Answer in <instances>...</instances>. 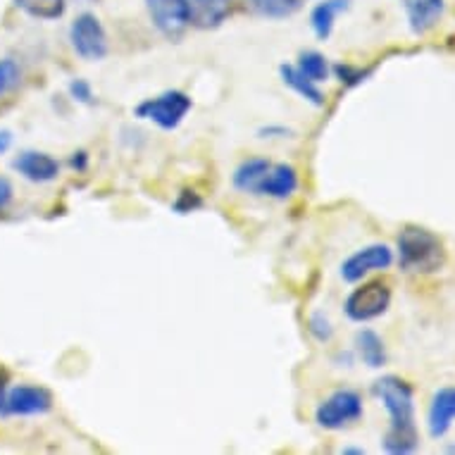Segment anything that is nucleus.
<instances>
[{
	"instance_id": "ddd939ff",
	"label": "nucleus",
	"mask_w": 455,
	"mask_h": 455,
	"mask_svg": "<svg viewBox=\"0 0 455 455\" xmlns=\"http://www.w3.org/2000/svg\"><path fill=\"white\" fill-rule=\"evenodd\" d=\"M188 24L196 29H215L229 17V0H187Z\"/></svg>"
},
{
	"instance_id": "7ed1b4c3",
	"label": "nucleus",
	"mask_w": 455,
	"mask_h": 455,
	"mask_svg": "<svg viewBox=\"0 0 455 455\" xmlns=\"http://www.w3.org/2000/svg\"><path fill=\"white\" fill-rule=\"evenodd\" d=\"M191 98L184 91H164L160 96L148 98L141 105H136V117L148 120L157 124L164 132H172L184 122V117L191 110Z\"/></svg>"
},
{
	"instance_id": "f03ea898",
	"label": "nucleus",
	"mask_w": 455,
	"mask_h": 455,
	"mask_svg": "<svg viewBox=\"0 0 455 455\" xmlns=\"http://www.w3.org/2000/svg\"><path fill=\"white\" fill-rule=\"evenodd\" d=\"M398 262L405 272L415 275H434L446 262L443 241L425 227H405L398 234Z\"/></svg>"
},
{
	"instance_id": "9d476101",
	"label": "nucleus",
	"mask_w": 455,
	"mask_h": 455,
	"mask_svg": "<svg viewBox=\"0 0 455 455\" xmlns=\"http://www.w3.org/2000/svg\"><path fill=\"white\" fill-rule=\"evenodd\" d=\"M12 167L24 180L34 181V184H48V181L58 180V174H60V163L41 150H24L12 160Z\"/></svg>"
},
{
	"instance_id": "20e7f679",
	"label": "nucleus",
	"mask_w": 455,
	"mask_h": 455,
	"mask_svg": "<svg viewBox=\"0 0 455 455\" xmlns=\"http://www.w3.org/2000/svg\"><path fill=\"white\" fill-rule=\"evenodd\" d=\"M363 412H365V408H363V398H360L358 391L339 388L329 395L327 401H322L320 408L315 411V422L322 429L336 432V429H344V427L358 422Z\"/></svg>"
},
{
	"instance_id": "1a4fd4ad",
	"label": "nucleus",
	"mask_w": 455,
	"mask_h": 455,
	"mask_svg": "<svg viewBox=\"0 0 455 455\" xmlns=\"http://www.w3.org/2000/svg\"><path fill=\"white\" fill-rule=\"evenodd\" d=\"M146 8L157 31H163L164 36H180L188 27L187 0H146Z\"/></svg>"
},
{
	"instance_id": "4468645a",
	"label": "nucleus",
	"mask_w": 455,
	"mask_h": 455,
	"mask_svg": "<svg viewBox=\"0 0 455 455\" xmlns=\"http://www.w3.org/2000/svg\"><path fill=\"white\" fill-rule=\"evenodd\" d=\"M446 10L443 0H405V12H408V22L415 34H427L441 22Z\"/></svg>"
},
{
	"instance_id": "39448f33",
	"label": "nucleus",
	"mask_w": 455,
	"mask_h": 455,
	"mask_svg": "<svg viewBox=\"0 0 455 455\" xmlns=\"http://www.w3.org/2000/svg\"><path fill=\"white\" fill-rule=\"evenodd\" d=\"M391 306V286L387 282H367L358 286L355 291L346 299V315L353 322H370L377 320L381 315L387 313Z\"/></svg>"
},
{
	"instance_id": "dca6fc26",
	"label": "nucleus",
	"mask_w": 455,
	"mask_h": 455,
	"mask_svg": "<svg viewBox=\"0 0 455 455\" xmlns=\"http://www.w3.org/2000/svg\"><path fill=\"white\" fill-rule=\"evenodd\" d=\"M355 348H358L360 360L365 363L367 367L372 370H379V367L387 365V346H384V339H381L377 331L372 329H360L358 336H355Z\"/></svg>"
},
{
	"instance_id": "0eeeda50",
	"label": "nucleus",
	"mask_w": 455,
	"mask_h": 455,
	"mask_svg": "<svg viewBox=\"0 0 455 455\" xmlns=\"http://www.w3.org/2000/svg\"><path fill=\"white\" fill-rule=\"evenodd\" d=\"M391 265H394V251L387 243H372V246L360 248L351 258H346L341 265V276H344V282L355 283L370 272L388 269Z\"/></svg>"
},
{
	"instance_id": "a878e982",
	"label": "nucleus",
	"mask_w": 455,
	"mask_h": 455,
	"mask_svg": "<svg viewBox=\"0 0 455 455\" xmlns=\"http://www.w3.org/2000/svg\"><path fill=\"white\" fill-rule=\"evenodd\" d=\"M203 201L196 196V191H181L180 201L174 203V210L181 212V215H187V212H194L196 208H201Z\"/></svg>"
},
{
	"instance_id": "4be33fe9",
	"label": "nucleus",
	"mask_w": 455,
	"mask_h": 455,
	"mask_svg": "<svg viewBox=\"0 0 455 455\" xmlns=\"http://www.w3.org/2000/svg\"><path fill=\"white\" fill-rule=\"evenodd\" d=\"M20 79H22V68L12 58H3L0 60V96L15 89Z\"/></svg>"
},
{
	"instance_id": "c85d7f7f",
	"label": "nucleus",
	"mask_w": 455,
	"mask_h": 455,
	"mask_svg": "<svg viewBox=\"0 0 455 455\" xmlns=\"http://www.w3.org/2000/svg\"><path fill=\"white\" fill-rule=\"evenodd\" d=\"M291 132L283 127H265L260 129V139H283V136H289Z\"/></svg>"
},
{
	"instance_id": "2f4dec72",
	"label": "nucleus",
	"mask_w": 455,
	"mask_h": 455,
	"mask_svg": "<svg viewBox=\"0 0 455 455\" xmlns=\"http://www.w3.org/2000/svg\"><path fill=\"white\" fill-rule=\"evenodd\" d=\"M341 453H358V455H363V453H365V448H344Z\"/></svg>"
},
{
	"instance_id": "bb28decb",
	"label": "nucleus",
	"mask_w": 455,
	"mask_h": 455,
	"mask_svg": "<svg viewBox=\"0 0 455 455\" xmlns=\"http://www.w3.org/2000/svg\"><path fill=\"white\" fill-rule=\"evenodd\" d=\"M12 198H15V188H12L10 180H5V177H0V212L10 208V203H12Z\"/></svg>"
},
{
	"instance_id": "6e6552de",
	"label": "nucleus",
	"mask_w": 455,
	"mask_h": 455,
	"mask_svg": "<svg viewBox=\"0 0 455 455\" xmlns=\"http://www.w3.org/2000/svg\"><path fill=\"white\" fill-rule=\"evenodd\" d=\"M52 408V395L48 388L34 387V384H20L8 391L5 398V415H17V418H34V415H45Z\"/></svg>"
},
{
	"instance_id": "393cba45",
	"label": "nucleus",
	"mask_w": 455,
	"mask_h": 455,
	"mask_svg": "<svg viewBox=\"0 0 455 455\" xmlns=\"http://www.w3.org/2000/svg\"><path fill=\"white\" fill-rule=\"evenodd\" d=\"M69 96L79 100V103H93V89H91L89 82H84V79H75V82L69 84Z\"/></svg>"
},
{
	"instance_id": "cd10ccee",
	"label": "nucleus",
	"mask_w": 455,
	"mask_h": 455,
	"mask_svg": "<svg viewBox=\"0 0 455 455\" xmlns=\"http://www.w3.org/2000/svg\"><path fill=\"white\" fill-rule=\"evenodd\" d=\"M10 374L5 367L0 365V412L5 408V398H8V391H10Z\"/></svg>"
},
{
	"instance_id": "6ab92c4d",
	"label": "nucleus",
	"mask_w": 455,
	"mask_h": 455,
	"mask_svg": "<svg viewBox=\"0 0 455 455\" xmlns=\"http://www.w3.org/2000/svg\"><path fill=\"white\" fill-rule=\"evenodd\" d=\"M15 5L34 20H58L65 15V0H15Z\"/></svg>"
},
{
	"instance_id": "423d86ee",
	"label": "nucleus",
	"mask_w": 455,
	"mask_h": 455,
	"mask_svg": "<svg viewBox=\"0 0 455 455\" xmlns=\"http://www.w3.org/2000/svg\"><path fill=\"white\" fill-rule=\"evenodd\" d=\"M69 41H72V48L79 58L84 60H103L108 55V34H105L103 24L96 15L91 12H84L72 22L69 27Z\"/></svg>"
},
{
	"instance_id": "f3484780",
	"label": "nucleus",
	"mask_w": 455,
	"mask_h": 455,
	"mask_svg": "<svg viewBox=\"0 0 455 455\" xmlns=\"http://www.w3.org/2000/svg\"><path fill=\"white\" fill-rule=\"evenodd\" d=\"M348 5H351V0H324L320 5H315L313 15H310L315 36L327 41L331 36V31H334L336 17L341 15L344 10H348Z\"/></svg>"
},
{
	"instance_id": "2eb2a0df",
	"label": "nucleus",
	"mask_w": 455,
	"mask_h": 455,
	"mask_svg": "<svg viewBox=\"0 0 455 455\" xmlns=\"http://www.w3.org/2000/svg\"><path fill=\"white\" fill-rule=\"evenodd\" d=\"M269 160L265 157H248L243 163L236 167V172H234V187L243 191V194L258 196L260 191V184L265 180V174L269 170Z\"/></svg>"
},
{
	"instance_id": "a211bd4d",
	"label": "nucleus",
	"mask_w": 455,
	"mask_h": 455,
	"mask_svg": "<svg viewBox=\"0 0 455 455\" xmlns=\"http://www.w3.org/2000/svg\"><path fill=\"white\" fill-rule=\"evenodd\" d=\"M279 75H282L283 84L291 91H296L300 98H306L307 103L324 105V96H322V91L317 89V84L310 82L306 75H300V69L296 68V65H282V68H279Z\"/></svg>"
},
{
	"instance_id": "412c9836",
	"label": "nucleus",
	"mask_w": 455,
	"mask_h": 455,
	"mask_svg": "<svg viewBox=\"0 0 455 455\" xmlns=\"http://www.w3.org/2000/svg\"><path fill=\"white\" fill-rule=\"evenodd\" d=\"M296 68L300 69V75H306L310 82L320 84V82H327L329 76V62L327 58L317 51H306L300 52L299 58V65Z\"/></svg>"
},
{
	"instance_id": "b1692460",
	"label": "nucleus",
	"mask_w": 455,
	"mask_h": 455,
	"mask_svg": "<svg viewBox=\"0 0 455 455\" xmlns=\"http://www.w3.org/2000/svg\"><path fill=\"white\" fill-rule=\"evenodd\" d=\"M334 75L339 76V82L346 84V86H358V84L365 82L367 72L358 68H351V65H336Z\"/></svg>"
},
{
	"instance_id": "473e14b6",
	"label": "nucleus",
	"mask_w": 455,
	"mask_h": 455,
	"mask_svg": "<svg viewBox=\"0 0 455 455\" xmlns=\"http://www.w3.org/2000/svg\"><path fill=\"white\" fill-rule=\"evenodd\" d=\"M448 453H455V446H451V448H448Z\"/></svg>"
},
{
	"instance_id": "9b49d317",
	"label": "nucleus",
	"mask_w": 455,
	"mask_h": 455,
	"mask_svg": "<svg viewBox=\"0 0 455 455\" xmlns=\"http://www.w3.org/2000/svg\"><path fill=\"white\" fill-rule=\"evenodd\" d=\"M455 422V387H443L432 395L427 412V429L432 439H441L451 432Z\"/></svg>"
},
{
	"instance_id": "5701e85b",
	"label": "nucleus",
	"mask_w": 455,
	"mask_h": 455,
	"mask_svg": "<svg viewBox=\"0 0 455 455\" xmlns=\"http://www.w3.org/2000/svg\"><path fill=\"white\" fill-rule=\"evenodd\" d=\"M307 329H310V334L322 341V344H327L329 339L334 336V327H331V322L324 313H313L310 315V320H307Z\"/></svg>"
},
{
	"instance_id": "f257e3e1",
	"label": "nucleus",
	"mask_w": 455,
	"mask_h": 455,
	"mask_svg": "<svg viewBox=\"0 0 455 455\" xmlns=\"http://www.w3.org/2000/svg\"><path fill=\"white\" fill-rule=\"evenodd\" d=\"M372 394L388 412V432L384 434V451L391 455H408L418 451L419 436L415 427V391L395 374H384L372 384Z\"/></svg>"
},
{
	"instance_id": "aec40b11",
	"label": "nucleus",
	"mask_w": 455,
	"mask_h": 455,
	"mask_svg": "<svg viewBox=\"0 0 455 455\" xmlns=\"http://www.w3.org/2000/svg\"><path fill=\"white\" fill-rule=\"evenodd\" d=\"M248 3L258 15L269 17V20H283L300 10V0H248Z\"/></svg>"
},
{
	"instance_id": "7c9ffc66",
	"label": "nucleus",
	"mask_w": 455,
	"mask_h": 455,
	"mask_svg": "<svg viewBox=\"0 0 455 455\" xmlns=\"http://www.w3.org/2000/svg\"><path fill=\"white\" fill-rule=\"evenodd\" d=\"M10 146H12V134H10L8 129H3V132H0V153H5Z\"/></svg>"
},
{
	"instance_id": "f8f14e48",
	"label": "nucleus",
	"mask_w": 455,
	"mask_h": 455,
	"mask_svg": "<svg viewBox=\"0 0 455 455\" xmlns=\"http://www.w3.org/2000/svg\"><path fill=\"white\" fill-rule=\"evenodd\" d=\"M296 188H299V172L293 170L291 164H269V170L267 174H265V180H262L258 196H269V198L283 201V198H289V196L296 194Z\"/></svg>"
},
{
	"instance_id": "c756f323",
	"label": "nucleus",
	"mask_w": 455,
	"mask_h": 455,
	"mask_svg": "<svg viewBox=\"0 0 455 455\" xmlns=\"http://www.w3.org/2000/svg\"><path fill=\"white\" fill-rule=\"evenodd\" d=\"M86 163H89L86 153H75V156H72V160H69V164H72L75 170H84V167H86Z\"/></svg>"
}]
</instances>
